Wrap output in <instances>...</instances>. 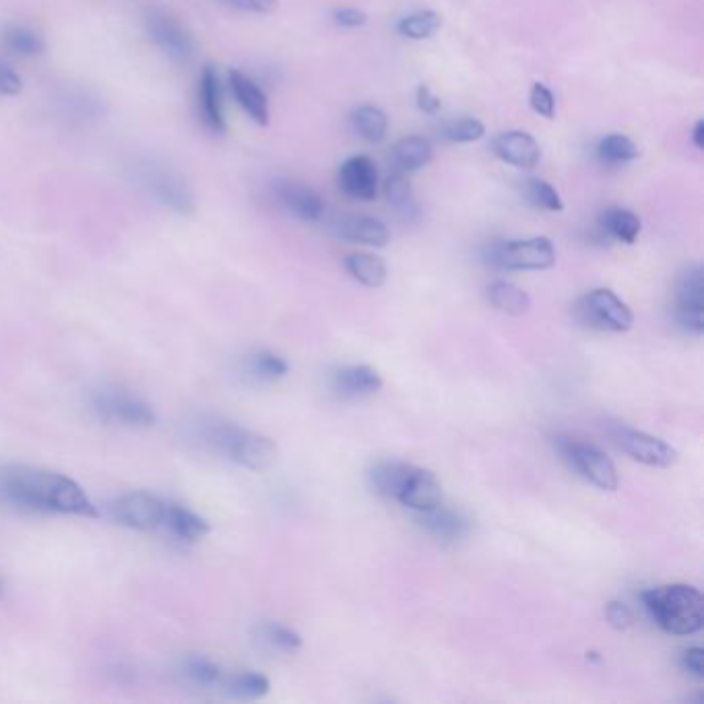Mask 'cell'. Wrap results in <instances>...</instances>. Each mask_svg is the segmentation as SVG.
Returning <instances> with one entry per match:
<instances>
[{"instance_id":"9","label":"cell","mask_w":704,"mask_h":704,"mask_svg":"<svg viewBox=\"0 0 704 704\" xmlns=\"http://www.w3.org/2000/svg\"><path fill=\"white\" fill-rule=\"evenodd\" d=\"M676 320L688 333L700 335L704 331V283L700 265L686 267L678 279Z\"/></svg>"},{"instance_id":"27","label":"cell","mask_w":704,"mask_h":704,"mask_svg":"<svg viewBox=\"0 0 704 704\" xmlns=\"http://www.w3.org/2000/svg\"><path fill=\"white\" fill-rule=\"evenodd\" d=\"M601 228L607 236H612L624 244H632V242H636L640 228H643V223H640L636 213H632L628 209L614 207V209H607L601 215Z\"/></svg>"},{"instance_id":"34","label":"cell","mask_w":704,"mask_h":704,"mask_svg":"<svg viewBox=\"0 0 704 704\" xmlns=\"http://www.w3.org/2000/svg\"><path fill=\"white\" fill-rule=\"evenodd\" d=\"M486 135V126L482 120L465 116L448 122L444 126V137L451 143H473Z\"/></svg>"},{"instance_id":"37","label":"cell","mask_w":704,"mask_h":704,"mask_svg":"<svg viewBox=\"0 0 704 704\" xmlns=\"http://www.w3.org/2000/svg\"><path fill=\"white\" fill-rule=\"evenodd\" d=\"M186 676L199 686H215L221 680V669L205 657H192L186 663Z\"/></svg>"},{"instance_id":"45","label":"cell","mask_w":704,"mask_h":704,"mask_svg":"<svg viewBox=\"0 0 704 704\" xmlns=\"http://www.w3.org/2000/svg\"><path fill=\"white\" fill-rule=\"evenodd\" d=\"M23 83L15 71H11L5 64H0V95H17Z\"/></svg>"},{"instance_id":"12","label":"cell","mask_w":704,"mask_h":704,"mask_svg":"<svg viewBox=\"0 0 704 704\" xmlns=\"http://www.w3.org/2000/svg\"><path fill=\"white\" fill-rule=\"evenodd\" d=\"M166 508L157 496L147 492H133L122 496L114 504V517L118 523L137 529V531H153L159 525H164Z\"/></svg>"},{"instance_id":"35","label":"cell","mask_w":704,"mask_h":704,"mask_svg":"<svg viewBox=\"0 0 704 704\" xmlns=\"http://www.w3.org/2000/svg\"><path fill=\"white\" fill-rule=\"evenodd\" d=\"M271 688V682L263 676V674H254V671H248V674H240L230 682V692L238 698H246V700H256L263 698Z\"/></svg>"},{"instance_id":"23","label":"cell","mask_w":704,"mask_h":704,"mask_svg":"<svg viewBox=\"0 0 704 704\" xmlns=\"http://www.w3.org/2000/svg\"><path fill=\"white\" fill-rule=\"evenodd\" d=\"M411 469H413V465H407V463H401V461L378 463L370 471V484H372L376 494H380L384 498L397 500L401 490H403V486H405V482H407Z\"/></svg>"},{"instance_id":"10","label":"cell","mask_w":704,"mask_h":704,"mask_svg":"<svg viewBox=\"0 0 704 704\" xmlns=\"http://www.w3.org/2000/svg\"><path fill=\"white\" fill-rule=\"evenodd\" d=\"M93 409L106 422H120L124 426H153L155 413L139 397L124 391H102L93 397Z\"/></svg>"},{"instance_id":"14","label":"cell","mask_w":704,"mask_h":704,"mask_svg":"<svg viewBox=\"0 0 704 704\" xmlns=\"http://www.w3.org/2000/svg\"><path fill=\"white\" fill-rule=\"evenodd\" d=\"M279 203L302 221H318L325 213V201L314 188L296 180H281L275 186Z\"/></svg>"},{"instance_id":"13","label":"cell","mask_w":704,"mask_h":704,"mask_svg":"<svg viewBox=\"0 0 704 704\" xmlns=\"http://www.w3.org/2000/svg\"><path fill=\"white\" fill-rule=\"evenodd\" d=\"M339 186L347 197L356 201H374L378 195V170L366 155H354L345 159L339 168Z\"/></svg>"},{"instance_id":"41","label":"cell","mask_w":704,"mask_h":704,"mask_svg":"<svg viewBox=\"0 0 704 704\" xmlns=\"http://www.w3.org/2000/svg\"><path fill=\"white\" fill-rule=\"evenodd\" d=\"M228 7L244 13H271L277 7V0H223Z\"/></svg>"},{"instance_id":"4","label":"cell","mask_w":704,"mask_h":704,"mask_svg":"<svg viewBox=\"0 0 704 704\" xmlns=\"http://www.w3.org/2000/svg\"><path fill=\"white\" fill-rule=\"evenodd\" d=\"M556 446L562 459L576 471L583 475L587 482L597 486L605 492L618 490V471L612 459L607 457L601 448L589 442L574 440L570 436H558Z\"/></svg>"},{"instance_id":"33","label":"cell","mask_w":704,"mask_h":704,"mask_svg":"<svg viewBox=\"0 0 704 704\" xmlns=\"http://www.w3.org/2000/svg\"><path fill=\"white\" fill-rule=\"evenodd\" d=\"M525 197L529 199V203L537 209L543 211H552L558 213L564 209L560 192L546 180L541 178H531L525 182Z\"/></svg>"},{"instance_id":"15","label":"cell","mask_w":704,"mask_h":704,"mask_svg":"<svg viewBox=\"0 0 704 704\" xmlns=\"http://www.w3.org/2000/svg\"><path fill=\"white\" fill-rule=\"evenodd\" d=\"M397 500L415 512L432 510L442 504V486L432 471L413 467Z\"/></svg>"},{"instance_id":"7","label":"cell","mask_w":704,"mask_h":704,"mask_svg":"<svg viewBox=\"0 0 704 704\" xmlns=\"http://www.w3.org/2000/svg\"><path fill=\"white\" fill-rule=\"evenodd\" d=\"M145 29L149 40L176 62H190L195 56V42L186 27L166 9H147Z\"/></svg>"},{"instance_id":"2","label":"cell","mask_w":704,"mask_h":704,"mask_svg":"<svg viewBox=\"0 0 704 704\" xmlns=\"http://www.w3.org/2000/svg\"><path fill=\"white\" fill-rule=\"evenodd\" d=\"M643 603L661 630L674 636L700 632L704 624V599L696 587L663 585L643 593Z\"/></svg>"},{"instance_id":"26","label":"cell","mask_w":704,"mask_h":704,"mask_svg":"<svg viewBox=\"0 0 704 704\" xmlns=\"http://www.w3.org/2000/svg\"><path fill=\"white\" fill-rule=\"evenodd\" d=\"M488 298L494 308L512 316H521L531 310L529 294L523 292L515 283H508V281H494L488 287Z\"/></svg>"},{"instance_id":"40","label":"cell","mask_w":704,"mask_h":704,"mask_svg":"<svg viewBox=\"0 0 704 704\" xmlns=\"http://www.w3.org/2000/svg\"><path fill=\"white\" fill-rule=\"evenodd\" d=\"M607 622H610L616 630H628L634 624V616L630 612V607L620 601H612L605 610Z\"/></svg>"},{"instance_id":"38","label":"cell","mask_w":704,"mask_h":704,"mask_svg":"<svg viewBox=\"0 0 704 704\" xmlns=\"http://www.w3.org/2000/svg\"><path fill=\"white\" fill-rule=\"evenodd\" d=\"M252 372L263 380H277L290 372V366H287L283 358L271 354V351H261V354L252 358Z\"/></svg>"},{"instance_id":"28","label":"cell","mask_w":704,"mask_h":704,"mask_svg":"<svg viewBox=\"0 0 704 704\" xmlns=\"http://www.w3.org/2000/svg\"><path fill=\"white\" fill-rule=\"evenodd\" d=\"M351 122H354L356 133L370 143H380L389 131L387 114L376 106H360L351 114Z\"/></svg>"},{"instance_id":"8","label":"cell","mask_w":704,"mask_h":704,"mask_svg":"<svg viewBox=\"0 0 704 704\" xmlns=\"http://www.w3.org/2000/svg\"><path fill=\"white\" fill-rule=\"evenodd\" d=\"M614 438L626 455H630L634 461L643 463V465L665 469V467H671V465L678 463L676 448L657 436L647 434V432L618 426L614 430Z\"/></svg>"},{"instance_id":"43","label":"cell","mask_w":704,"mask_h":704,"mask_svg":"<svg viewBox=\"0 0 704 704\" xmlns=\"http://www.w3.org/2000/svg\"><path fill=\"white\" fill-rule=\"evenodd\" d=\"M333 19L337 25L341 27H349V29H354V27H362L368 23V15L360 9H354V7H347V9H337L333 13Z\"/></svg>"},{"instance_id":"18","label":"cell","mask_w":704,"mask_h":704,"mask_svg":"<svg viewBox=\"0 0 704 704\" xmlns=\"http://www.w3.org/2000/svg\"><path fill=\"white\" fill-rule=\"evenodd\" d=\"M199 114L207 131L213 135L226 133V118H223V93L219 75L213 67H205L199 79Z\"/></svg>"},{"instance_id":"42","label":"cell","mask_w":704,"mask_h":704,"mask_svg":"<svg viewBox=\"0 0 704 704\" xmlns=\"http://www.w3.org/2000/svg\"><path fill=\"white\" fill-rule=\"evenodd\" d=\"M682 667L692 674L694 678H704V651L700 647H690L682 655Z\"/></svg>"},{"instance_id":"22","label":"cell","mask_w":704,"mask_h":704,"mask_svg":"<svg viewBox=\"0 0 704 704\" xmlns=\"http://www.w3.org/2000/svg\"><path fill=\"white\" fill-rule=\"evenodd\" d=\"M432 155H434L432 143L420 135L397 141L391 151L393 166L397 168V172H403V174L426 168L432 162Z\"/></svg>"},{"instance_id":"3","label":"cell","mask_w":704,"mask_h":704,"mask_svg":"<svg viewBox=\"0 0 704 704\" xmlns=\"http://www.w3.org/2000/svg\"><path fill=\"white\" fill-rule=\"evenodd\" d=\"M203 438L207 444L217 448L219 453L228 455L234 463L250 471H267L277 463V444L256 432H248L236 424L213 420L203 424Z\"/></svg>"},{"instance_id":"46","label":"cell","mask_w":704,"mask_h":704,"mask_svg":"<svg viewBox=\"0 0 704 704\" xmlns=\"http://www.w3.org/2000/svg\"><path fill=\"white\" fill-rule=\"evenodd\" d=\"M692 143H694V147L696 149H704V122L702 120H698L696 124H694V131H692Z\"/></svg>"},{"instance_id":"11","label":"cell","mask_w":704,"mask_h":704,"mask_svg":"<svg viewBox=\"0 0 704 704\" xmlns=\"http://www.w3.org/2000/svg\"><path fill=\"white\" fill-rule=\"evenodd\" d=\"M141 182L149 188L155 199L162 201L166 207L174 209L180 215L195 213V199L190 195L186 182L166 166H145L141 174Z\"/></svg>"},{"instance_id":"20","label":"cell","mask_w":704,"mask_h":704,"mask_svg":"<svg viewBox=\"0 0 704 704\" xmlns=\"http://www.w3.org/2000/svg\"><path fill=\"white\" fill-rule=\"evenodd\" d=\"M418 523L430 535L440 539H451V541L463 539L471 531V521L463 515V512L442 508V504L432 510L418 512Z\"/></svg>"},{"instance_id":"24","label":"cell","mask_w":704,"mask_h":704,"mask_svg":"<svg viewBox=\"0 0 704 704\" xmlns=\"http://www.w3.org/2000/svg\"><path fill=\"white\" fill-rule=\"evenodd\" d=\"M345 269L349 271V275L354 277L356 281H360L366 287H382L384 281H387V265L376 254L370 252H354L347 254L345 259Z\"/></svg>"},{"instance_id":"21","label":"cell","mask_w":704,"mask_h":704,"mask_svg":"<svg viewBox=\"0 0 704 704\" xmlns=\"http://www.w3.org/2000/svg\"><path fill=\"white\" fill-rule=\"evenodd\" d=\"M335 389L343 397H368L382 389V376L366 364L345 366L335 374Z\"/></svg>"},{"instance_id":"19","label":"cell","mask_w":704,"mask_h":704,"mask_svg":"<svg viewBox=\"0 0 704 704\" xmlns=\"http://www.w3.org/2000/svg\"><path fill=\"white\" fill-rule=\"evenodd\" d=\"M230 89L238 106L259 126L269 124V100L265 91L242 71H230Z\"/></svg>"},{"instance_id":"30","label":"cell","mask_w":704,"mask_h":704,"mask_svg":"<svg viewBox=\"0 0 704 704\" xmlns=\"http://www.w3.org/2000/svg\"><path fill=\"white\" fill-rule=\"evenodd\" d=\"M442 27V17L434 11H418L403 17L397 25L399 34L407 40H428L438 34V29Z\"/></svg>"},{"instance_id":"39","label":"cell","mask_w":704,"mask_h":704,"mask_svg":"<svg viewBox=\"0 0 704 704\" xmlns=\"http://www.w3.org/2000/svg\"><path fill=\"white\" fill-rule=\"evenodd\" d=\"M529 102H531V108L541 116V118H548L552 120L556 116V98H554V93L543 85V83H533L531 87V95H529Z\"/></svg>"},{"instance_id":"31","label":"cell","mask_w":704,"mask_h":704,"mask_svg":"<svg viewBox=\"0 0 704 704\" xmlns=\"http://www.w3.org/2000/svg\"><path fill=\"white\" fill-rule=\"evenodd\" d=\"M597 155L603 164L620 166V164L634 162V159L640 155V151L636 143L626 135H607L599 141Z\"/></svg>"},{"instance_id":"44","label":"cell","mask_w":704,"mask_h":704,"mask_svg":"<svg viewBox=\"0 0 704 704\" xmlns=\"http://www.w3.org/2000/svg\"><path fill=\"white\" fill-rule=\"evenodd\" d=\"M418 108L424 112V114H438L440 108H442V102L438 95L428 87V85H420L418 87Z\"/></svg>"},{"instance_id":"36","label":"cell","mask_w":704,"mask_h":704,"mask_svg":"<svg viewBox=\"0 0 704 704\" xmlns=\"http://www.w3.org/2000/svg\"><path fill=\"white\" fill-rule=\"evenodd\" d=\"M263 632H265V638L269 640V643L273 647H277L279 651H285V653H294L302 647V636L290 628V626H283V624H265L263 626Z\"/></svg>"},{"instance_id":"25","label":"cell","mask_w":704,"mask_h":704,"mask_svg":"<svg viewBox=\"0 0 704 704\" xmlns=\"http://www.w3.org/2000/svg\"><path fill=\"white\" fill-rule=\"evenodd\" d=\"M164 525L170 529L172 535L184 541H197L209 533V523L205 519L178 504H168Z\"/></svg>"},{"instance_id":"29","label":"cell","mask_w":704,"mask_h":704,"mask_svg":"<svg viewBox=\"0 0 704 704\" xmlns=\"http://www.w3.org/2000/svg\"><path fill=\"white\" fill-rule=\"evenodd\" d=\"M384 197H387L389 205L401 215V217H415L418 215V205H415L413 188L409 180L403 176V172H395L393 176L384 182Z\"/></svg>"},{"instance_id":"1","label":"cell","mask_w":704,"mask_h":704,"mask_svg":"<svg viewBox=\"0 0 704 704\" xmlns=\"http://www.w3.org/2000/svg\"><path fill=\"white\" fill-rule=\"evenodd\" d=\"M0 500L27 510L62 512V515L98 517L89 496L71 477L34 469L5 467L0 469Z\"/></svg>"},{"instance_id":"6","label":"cell","mask_w":704,"mask_h":704,"mask_svg":"<svg viewBox=\"0 0 704 704\" xmlns=\"http://www.w3.org/2000/svg\"><path fill=\"white\" fill-rule=\"evenodd\" d=\"M576 316L583 325L599 331L626 333L634 325L632 310L612 292V290H593L579 304H576Z\"/></svg>"},{"instance_id":"32","label":"cell","mask_w":704,"mask_h":704,"mask_svg":"<svg viewBox=\"0 0 704 704\" xmlns=\"http://www.w3.org/2000/svg\"><path fill=\"white\" fill-rule=\"evenodd\" d=\"M3 44L9 52L19 56H36L46 50L44 38L29 27H9L3 36Z\"/></svg>"},{"instance_id":"17","label":"cell","mask_w":704,"mask_h":704,"mask_svg":"<svg viewBox=\"0 0 704 704\" xmlns=\"http://www.w3.org/2000/svg\"><path fill=\"white\" fill-rule=\"evenodd\" d=\"M337 234L347 242L374 246V248L387 246L391 240L387 223L372 215H356V213L343 215L337 221Z\"/></svg>"},{"instance_id":"5","label":"cell","mask_w":704,"mask_h":704,"mask_svg":"<svg viewBox=\"0 0 704 704\" xmlns=\"http://www.w3.org/2000/svg\"><path fill=\"white\" fill-rule=\"evenodd\" d=\"M490 263L508 271H546L556 265V248L543 236L500 242L490 250Z\"/></svg>"},{"instance_id":"16","label":"cell","mask_w":704,"mask_h":704,"mask_svg":"<svg viewBox=\"0 0 704 704\" xmlns=\"http://www.w3.org/2000/svg\"><path fill=\"white\" fill-rule=\"evenodd\" d=\"M494 153L504 164L521 170H531L539 164L541 149L539 143L525 131H508L500 133L492 143Z\"/></svg>"}]
</instances>
